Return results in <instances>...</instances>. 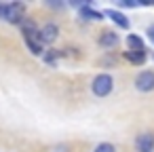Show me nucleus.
Instances as JSON below:
<instances>
[{
  "label": "nucleus",
  "mask_w": 154,
  "mask_h": 152,
  "mask_svg": "<svg viewBox=\"0 0 154 152\" xmlns=\"http://www.w3.org/2000/svg\"><path fill=\"white\" fill-rule=\"evenodd\" d=\"M112 87H114V80H112L110 74H99V76H95V78H93V85H91V89H93V93H95L97 97H106V95L112 91Z\"/></svg>",
  "instance_id": "nucleus-1"
},
{
  "label": "nucleus",
  "mask_w": 154,
  "mask_h": 152,
  "mask_svg": "<svg viewBox=\"0 0 154 152\" xmlns=\"http://www.w3.org/2000/svg\"><path fill=\"white\" fill-rule=\"evenodd\" d=\"M106 15L112 17V21H114L116 26H120V28H129V19H127L122 13H118V11H106Z\"/></svg>",
  "instance_id": "nucleus-8"
},
{
  "label": "nucleus",
  "mask_w": 154,
  "mask_h": 152,
  "mask_svg": "<svg viewBox=\"0 0 154 152\" xmlns=\"http://www.w3.org/2000/svg\"><path fill=\"white\" fill-rule=\"evenodd\" d=\"M5 15H7V5H0V17L5 19Z\"/></svg>",
  "instance_id": "nucleus-14"
},
{
  "label": "nucleus",
  "mask_w": 154,
  "mask_h": 152,
  "mask_svg": "<svg viewBox=\"0 0 154 152\" xmlns=\"http://www.w3.org/2000/svg\"><path fill=\"white\" fill-rule=\"evenodd\" d=\"M125 57L131 61V64H135V66H141L143 61H146V53L141 51V53H133V51H127L125 53Z\"/></svg>",
  "instance_id": "nucleus-9"
},
{
  "label": "nucleus",
  "mask_w": 154,
  "mask_h": 152,
  "mask_svg": "<svg viewBox=\"0 0 154 152\" xmlns=\"http://www.w3.org/2000/svg\"><path fill=\"white\" fill-rule=\"evenodd\" d=\"M66 150H68V146H57L53 152H66Z\"/></svg>",
  "instance_id": "nucleus-15"
},
{
  "label": "nucleus",
  "mask_w": 154,
  "mask_h": 152,
  "mask_svg": "<svg viewBox=\"0 0 154 152\" xmlns=\"http://www.w3.org/2000/svg\"><path fill=\"white\" fill-rule=\"evenodd\" d=\"M57 36H59V28H57L55 23H47L42 30H38V38H40V42H45V45L55 42Z\"/></svg>",
  "instance_id": "nucleus-4"
},
{
  "label": "nucleus",
  "mask_w": 154,
  "mask_h": 152,
  "mask_svg": "<svg viewBox=\"0 0 154 152\" xmlns=\"http://www.w3.org/2000/svg\"><path fill=\"white\" fill-rule=\"evenodd\" d=\"M57 57H59V53H55V51H49V53L45 55V59H47L49 64H55V61H57Z\"/></svg>",
  "instance_id": "nucleus-12"
},
{
  "label": "nucleus",
  "mask_w": 154,
  "mask_h": 152,
  "mask_svg": "<svg viewBox=\"0 0 154 152\" xmlns=\"http://www.w3.org/2000/svg\"><path fill=\"white\" fill-rule=\"evenodd\" d=\"M152 148H154V137L150 133H141L135 141V150L137 152H152Z\"/></svg>",
  "instance_id": "nucleus-5"
},
{
  "label": "nucleus",
  "mask_w": 154,
  "mask_h": 152,
  "mask_svg": "<svg viewBox=\"0 0 154 152\" xmlns=\"http://www.w3.org/2000/svg\"><path fill=\"white\" fill-rule=\"evenodd\" d=\"M23 11H26V7H23L21 2H11V5H7V15H5V19H7L9 23H21V21H23Z\"/></svg>",
  "instance_id": "nucleus-2"
},
{
  "label": "nucleus",
  "mask_w": 154,
  "mask_h": 152,
  "mask_svg": "<svg viewBox=\"0 0 154 152\" xmlns=\"http://www.w3.org/2000/svg\"><path fill=\"white\" fill-rule=\"evenodd\" d=\"M95 152H114V146L112 144H99L95 148Z\"/></svg>",
  "instance_id": "nucleus-11"
},
{
  "label": "nucleus",
  "mask_w": 154,
  "mask_h": 152,
  "mask_svg": "<svg viewBox=\"0 0 154 152\" xmlns=\"http://www.w3.org/2000/svg\"><path fill=\"white\" fill-rule=\"evenodd\" d=\"M99 45H101L103 49H112V47L118 45V36H116L112 30H106V32H101V36H99Z\"/></svg>",
  "instance_id": "nucleus-6"
},
{
  "label": "nucleus",
  "mask_w": 154,
  "mask_h": 152,
  "mask_svg": "<svg viewBox=\"0 0 154 152\" xmlns=\"http://www.w3.org/2000/svg\"><path fill=\"white\" fill-rule=\"evenodd\" d=\"M148 38L154 42V26H150V28H148Z\"/></svg>",
  "instance_id": "nucleus-13"
},
{
  "label": "nucleus",
  "mask_w": 154,
  "mask_h": 152,
  "mask_svg": "<svg viewBox=\"0 0 154 152\" xmlns=\"http://www.w3.org/2000/svg\"><path fill=\"white\" fill-rule=\"evenodd\" d=\"M127 47H129L133 53H141V51H143V40H141L139 36L131 34V36H127Z\"/></svg>",
  "instance_id": "nucleus-7"
},
{
  "label": "nucleus",
  "mask_w": 154,
  "mask_h": 152,
  "mask_svg": "<svg viewBox=\"0 0 154 152\" xmlns=\"http://www.w3.org/2000/svg\"><path fill=\"white\" fill-rule=\"evenodd\" d=\"M135 87L139 91H152L154 89V72H150V70L139 72L137 78H135Z\"/></svg>",
  "instance_id": "nucleus-3"
},
{
  "label": "nucleus",
  "mask_w": 154,
  "mask_h": 152,
  "mask_svg": "<svg viewBox=\"0 0 154 152\" xmlns=\"http://www.w3.org/2000/svg\"><path fill=\"white\" fill-rule=\"evenodd\" d=\"M80 15H82L85 19H95V21L103 19V13H97V11L89 9V7H82V9H80Z\"/></svg>",
  "instance_id": "nucleus-10"
}]
</instances>
